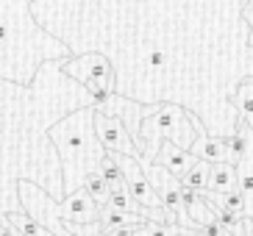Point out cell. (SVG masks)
I'll list each match as a JSON object with an SVG mask.
<instances>
[{
  "label": "cell",
  "mask_w": 253,
  "mask_h": 236,
  "mask_svg": "<svg viewBox=\"0 0 253 236\" xmlns=\"http://www.w3.org/2000/svg\"><path fill=\"white\" fill-rule=\"evenodd\" d=\"M50 142L59 145L67 175V195L84 189L86 178L100 170L106 150L95 133V109H81L50 128Z\"/></svg>",
  "instance_id": "cell-1"
},
{
  "label": "cell",
  "mask_w": 253,
  "mask_h": 236,
  "mask_svg": "<svg viewBox=\"0 0 253 236\" xmlns=\"http://www.w3.org/2000/svg\"><path fill=\"white\" fill-rule=\"evenodd\" d=\"M95 133H97V139H100L106 153L128 156V158H139L142 156L139 150H136L128 128L123 125L117 117H109V114H103V111H97V109H95Z\"/></svg>",
  "instance_id": "cell-2"
},
{
  "label": "cell",
  "mask_w": 253,
  "mask_h": 236,
  "mask_svg": "<svg viewBox=\"0 0 253 236\" xmlns=\"http://www.w3.org/2000/svg\"><path fill=\"white\" fill-rule=\"evenodd\" d=\"M56 211H59L61 225H67V222H73V225H92V222H100L103 206L86 189H78V192L67 195V200L61 206H56Z\"/></svg>",
  "instance_id": "cell-3"
},
{
  "label": "cell",
  "mask_w": 253,
  "mask_h": 236,
  "mask_svg": "<svg viewBox=\"0 0 253 236\" xmlns=\"http://www.w3.org/2000/svg\"><path fill=\"white\" fill-rule=\"evenodd\" d=\"M156 161L162 164V167L170 172L175 181H184V178L192 172V167L198 164V158H195L189 150H181L178 145H172L170 139H164L162 142V150H159V156H156Z\"/></svg>",
  "instance_id": "cell-4"
},
{
  "label": "cell",
  "mask_w": 253,
  "mask_h": 236,
  "mask_svg": "<svg viewBox=\"0 0 253 236\" xmlns=\"http://www.w3.org/2000/svg\"><path fill=\"white\" fill-rule=\"evenodd\" d=\"M239 189V175H237V167L231 164H211V178H209V195H223Z\"/></svg>",
  "instance_id": "cell-5"
},
{
  "label": "cell",
  "mask_w": 253,
  "mask_h": 236,
  "mask_svg": "<svg viewBox=\"0 0 253 236\" xmlns=\"http://www.w3.org/2000/svg\"><path fill=\"white\" fill-rule=\"evenodd\" d=\"M0 220L6 222V225L14 231L17 236H53L50 231H45L39 222L31 220L28 214H3Z\"/></svg>",
  "instance_id": "cell-6"
},
{
  "label": "cell",
  "mask_w": 253,
  "mask_h": 236,
  "mask_svg": "<svg viewBox=\"0 0 253 236\" xmlns=\"http://www.w3.org/2000/svg\"><path fill=\"white\" fill-rule=\"evenodd\" d=\"M209 178H211V164L198 161L192 167V172L181 181V186H186V189H192V192H198V195H206L209 192Z\"/></svg>",
  "instance_id": "cell-7"
},
{
  "label": "cell",
  "mask_w": 253,
  "mask_h": 236,
  "mask_svg": "<svg viewBox=\"0 0 253 236\" xmlns=\"http://www.w3.org/2000/svg\"><path fill=\"white\" fill-rule=\"evenodd\" d=\"M84 189L92 195V197L100 203V206H106L109 203V197H112V186H109V181H106L100 172H95V175L86 178V184H84Z\"/></svg>",
  "instance_id": "cell-8"
},
{
  "label": "cell",
  "mask_w": 253,
  "mask_h": 236,
  "mask_svg": "<svg viewBox=\"0 0 253 236\" xmlns=\"http://www.w3.org/2000/svg\"><path fill=\"white\" fill-rule=\"evenodd\" d=\"M175 236H192V231H186V228H175Z\"/></svg>",
  "instance_id": "cell-9"
}]
</instances>
